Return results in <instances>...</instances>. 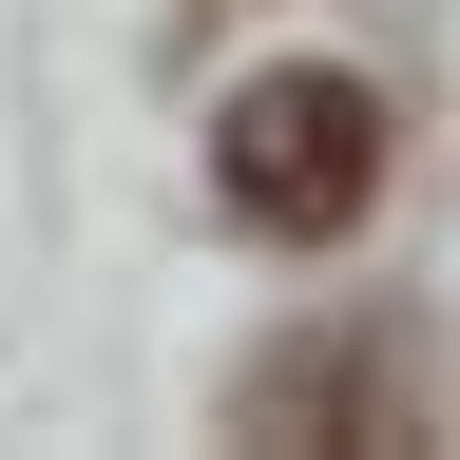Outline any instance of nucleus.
I'll return each mask as SVG.
<instances>
[{
	"label": "nucleus",
	"mask_w": 460,
	"mask_h": 460,
	"mask_svg": "<svg viewBox=\"0 0 460 460\" xmlns=\"http://www.w3.org/2000/svg\"><path fill=\"white\" fill-rule=\"evenodd\" d=\"M211 192H230V230H269V250L365 230V192H384V96L345 77V58H288V77H250V96L211 115Z\"/></svg>",
	"instance_id": "obj_1"
},
{
	"label": "nucleus",
	"mask_w": 460,
	"mask_h": 460,
	"mask_svg": "<svg viewBox=\"0 0 460 460\" xmlns=\"http://www.w3.org/2000/svg\"><path fill=\"white\" fill-rule=\"evenodd\" d=\"M230 422L250 441H402V384H365V345H288Z\"/></svg>",
	"instance_id": "obj_2"
}]
</instances>
